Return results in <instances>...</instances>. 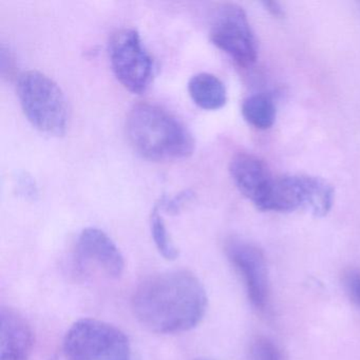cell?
I'll return each instance as SVG.
<instances>
[{"label": "cell", "instance_id": "obj_9", "mask_svg": "<svg viewBox=\"0 0 360 360\" xmlns=\"http://www.w3.org/2000/svg\"><path fill=\"white\" fill-rule=\"evenodd\" d=\"M75 266L81 271H98L108 279H119L125 260L117 244L102 229L87 227L77 238Z\"/></svg>", "mask_w": 360, "mask_h": 360}, {"label": "cell", "instance_id": "obj_10", "mask_svg": "<svg viewBox=\"0 0 360 360\" xmlns=\"http://www.w3.org/2000/svg\"><path fill=\"white\" fill-rule=\"evenodd\" d=\"M34 334L26 318L11 307L0 309V360H30Z\"/></svg>", "mask_w": 360, "mask_h": 360}, {"label": "cell", "instance_id": "obj_16", "mask_svg": "<svg viewBox=\"0 0 360 360\" xmlns=\"http://www.w3.org/2000/svg\"><path fill=\"white\" fill-rule=\"evenodd\" d=\"M342 281L349 299L360 309V269H347L343 274Z\"/></svg>", "mask_w": 360, "mask_h": 360}, {"label": "cell", "instance_id": "obj_2", "mask_svg": "<svg viewBox=\"0 0 360 360\" xmlns=\"http://www.w3.org/2000/svg\"><path fill=\"white\" fill-rule=\"evenodd\" d=\"M126 134L134 150L153 161L185 159L195 149V141L184 124L151 103H139L130 109Z\"/></svg>", "mask_w": 360, "mask_h": 360}, {"label": "cell", "instance_id": "obj_14", "mask_svg": "<svg viewBox=\"0 0 360 360\" xmlns=\"http://www.w3.org/2000/svg\"><path fill=\"white\" fill-rule=\"evenodd\" d=\"M161 212V208H160L158 204L153 207V212H151V236H153V242H155L160 254L166 260H176L179 257V250L176 245H174V242H172V238H170Z\"/></svg>", "mask_w": 360, "mask_h": 360}, {"label": "cell", "instance_id": "obj_5", "mask_svg": "<svg viewBox=\"0 0 360 360\" xmlns=\"http://www.w3.org/2000/svg\"><path fill=\"white\" fill-rule=\"evenodd\" d=\"M335 191L328 181L307 174L275 176L256 207L262 212H288L305 210L324 217L332 210Z\"/></svg>", "mask_w": 360, "mask_h": 360}, {"label": "cell", "instance_id": "obj_4", "mask_svg": "<svg viewBox=\"0 0 360 360\" xmlns=\"http://www.w3.org/2000/svg\"><path fill=\"white\" fill-rule=\"evenodd\" d=\"M66 360H136L129 337L113 324L94 318L77 320L64 339Z\"/></svg>", "mask_w": 360, "mask_h": 360}, {"label": "cell", "instance_id": "obj_17", "mask_svg": "<svg viewBox=\"0 0 360 360\" xmlns=\"http://www.w3.org/2000/svg\"><path fill=\"white\" fill-rule=\"evenodd\" d=\"M264 6L265 9L269 12V13L273 14L276 18H281L283 15V10L280 7L279 4L274 3V1H265V3L262 4Z\"/></svg>", "mask_w": 360, "mask_h": 360}, {"label": "cell", "instance_id": "obj_12", "mask_svg": "<svg viewBox=\"0 0 360 360\" xmlns=\"http://www.w3.org/2000/svg\"><path fill=\"white\" fill-rule=\"evenodd\" d=\"M188 94L193 102L204 110H218L227 102L224 84L219 77L210 73L202 72L193 75L188 83Z\"/></svg>", "mask_w": 360, "mask_h": 360}, {"label": "cell", "instance_id": "obj_8", "mask_svg": "<svg viewBox=\"0 0 360 360\" xmlns=\"http://www.w3.org/2000/svg\"><path fill=\"white\" fill-rule=\"evenodd\" d=\"M225 252L241 277L252 307L260 311H266L271 290L266 261L262 250L250 242L233 238L225 244Z\"/></svg>", "mask_w": 360, "mask_h": 360}, {"label": "cell", "instance_id": "obj_3", "mask_svg": "<svg viewBox=\"0 0 360 360\" xmlns=\"http://www.w3.org/2000/svg\"><path fill=\"white\" fill-rule=\"evenodd\" d=\"M16 91L25 115L37 130L58 136L66 132L68 103L53 79L39 71H26L18 77Z\"/></svg>", "mask_w": 360, "mask_h": 360}, {"label": "cell", "instance_id": "obj_18", "mask_svg": "<svg viewBox=\"0 0 360 360\" xmlns=\"http://www.w3.org/2000/svg\"><path fill=\"white\" fill-rule=\"evenodd\" d=\"M197 360H206V359H197Z\"/></svg>", "mask_w": 360, "mask_h": 360}, {"label": "cell", "instance_id": "obj_1", "mask_svg": "<svg viewBox=\"0 0 360 360\" xmlns=\"http://www.w3.org/2000/svg\"><path fill=\"white\" fill-rule=\"evenodd\" d=\"M208 298L199 278L185 269L163 271L139 284L132 309L141 324L157 334L193 330L203 320Z\"/></svg>", "mask_w": 360, "mask_h": 360}, {"label": "cell", "instance_id": "obj_15", "mask_svg": "<svg viewBox=\"0 0 360 360\" xmlns=\"http://www.w3.org/2000/svg\"><path fill=\"white\" fill-rule=\"evenodd\" d=\"M248 360H286L277 342L266 336H256L250 343Z\"/></svg>", "mask_w": 360, "mask_h": 360}, {"label": "cell", "instance_id": "obj_11", "mask_svg": "<svg viewBox=\"0 0 360 360\" xmlns=\"http://www.w3.org/2000/svg\"><path fill=\"white\" fill-rule=\"evenodd\" d=\"M229 172L240 193L255 206L264 197L275 178L263 160L246 153L233 158Z\"/></svg>", "mask_w": 360, "mask_h": 360}, {"label": "cell", "instance_id": "obj_13", "mask_svg": "<svg viewBox=\"0 0 360 360\" xmlns=\"http://www.w3.org/2000/svg\"><path fill=\"white\" fill-rule=\"evenodd\" d=\"M241 111L244 120L257 129H269L275 123V105L273 101L264 94L248 96L242 104Z\"/></svg>", "mask_w": 360, "mask_h": 360}, {"label": "cell", "instance_id": "obj_7", "mask_svg": "<svg viewBox=\"0 0 360 360\" xmlns=\"http://www.w3.org/2000/svg\"><path fill=\"white\" fill-rule=\"evenodd\" d=\"M210 41L242 67L257 60L258 48L252 27L244 10L238 5L221 6L210 28Z\"/></svg>", "mask_w": 360, "mask_h": 360}, {"label": "cell", "instance_id": "obj_6", "mask_svg": "<svg viewBox=\"0 0 360 360\" xmlns=\"http://www.w3.org/2000/svg\"><path fill=\"white\" fill-rule=\"evenodd\" d=\"M109 60L117 81L128 91L141 94L150 85L153 63L140 34L134 29H122L109 41Z\"/></svg>", "mask_w": 360, "mask_h": 360}]
</instances>
